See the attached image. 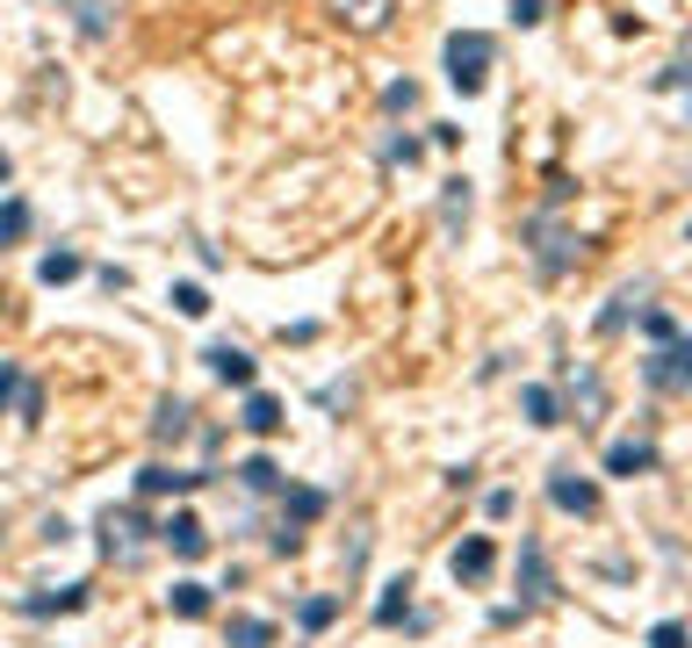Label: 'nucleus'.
I'll return each instance as SVG.
<instances>
[{"label":"nucleus","mask_w":692,"mask_h":648,"mask_svg":"<svg viewBox=\"0 0 692 648\" xmlns=\"http://www.w3.org/2000/svg\"><path fill=\"white\" fill-rule=\"evenodd\" d=\"M642 339H649V346H671V339H678V317L649 303V310H642Z\"/></svg>","instance_id":"26"},{"label":"nucleus","mask_w":692,"mask_h":648,"mask_svg":"<svg viewBox=\"0 0 692 648\" xmlns=\"http://www.w3.org/2000/svg\"><path fill=\"white\" fill-rule=\"evenodd\" d=\"M239 483H245L253 497L281 490V461H275V454H245V461H239Z\"/></svg>","instance_id":"19"},{"label":"nucleus","mask_w":692,"mask_h":648,"mask_svg":"<svg viewBox=\"0 0 692 648\" xmlns=\"http://www.w3.org/2000/svg\"><path fill=\"white\" fill-rule=\"evenodd\" d=\"M440 223H448V231H462V223H469V181H462V173L440 181Z\"/></svg>","instance_id":"21"},{"label":"nucleus","mask_w":692,"mask_h":648,"mask_svg":"<svg viewBox=\"0 0 692 648\" xmlns=\"http://www.w3.org/2000/svg\"><path fill=\"white\" fill-rule=\"evenodd\" d=\"M22 231H30V202H22V195H8V202H0V245H15Z\"/></svg>","instance_id":"25"},{"label":"nucleus","mask_w":692,"mask_h":648,"mask_svg":"<svg viewBox=\"0 0 692 648\" xmlns=\"http://www.w3.org/2000/svg\"><path fill=\"white\" fill-rule=\"evenodd\" d=\"M649 468H657V447H649V440H613V447H606V476L635 483V476H649Z\"/></svg>","instance_id":"8"},{"label":"nucleus","mask_w":692,"mask_h":648,"mask_svg":"<svg viewBox=\"0 0 692 648\" xmlns=\"http://www.w3.org/2000/svg\"><path fill=\"white\" fill-rule=\"evenodd\" d=\"M188 497V490H203V476H188V468H166V461H152V468H138V497Z\"/></svg>","instance_id":"12"},{"label":"nucleus","mask_w":692,"mask_h":648,"mask_svg":"<svg viewBox=\"0 0 692 648\" xmlns=\"http://www.w3.org/2000/svg\"><path fill=\"white\" fill-rule=\"evenodd\" d=\"M685 641H692V634L678 627V620H657V627H649V648H685Z\"/></svg>","instance_id":"32"},{"label":"nucleus","mask_w":692,"mask_h":648,"mask_svg":"<svg viewBox=\"0 0 692 648\" xmlns=\"http://www.w3.org/2000/svg\"><path fill=\"white\" fill-rule=\"evenodd\" d=\"M224 641H231V648H275V620L231 613V620H224Z\"/></svg>","instance_id":"18"},{"label":"nucleus","mask_w":692,"mask_h":648,"mask_svg":"<svg viewBox=\"0 0 692 648\" xmlns=\"http://www.w3.org/2000/svg\"><path fill=\"white\" fill-rule=\"evenodd\" d=\"M332 620H339V598H332V591H311L303 605H296V627H303V634H325Z\"/></svg>","instance_id":"20"},{"label":"nucleus","mask_w":692,"mask_h":648,"mask_svg":"<svg viewBox=\"0 0 692 648\" xmlns=\"http://www.w3.org/2000/svg\"><path fill=\"white\" fill-rule=\"evenodd\" d=\"M382 108H390V116L418 108V80H390V86H382Z\"/></svg>","instance_id":"30"},{"label":"nucleus","mask_w":692,"mask_h":648,"mask_svg":"<svg viewBox=\"0 0 692 648\" xmlns=\"http://www.w3.org/2000/svg\"><path fill=\"white\" fill-rule=\"evenodd\" d=\"M239 426H245V432H260V440H275V432H281V396H267V390H245V404H239Z\"/></svg>","instance_id":"11"},{"label":"nucleus","mask_w":692,"mask_h":648,"mask_svg":"<svg viewBox=\"0 0 692 648\" xmlns=\"http://www.w3.org/2000/svg\"><path fill=\"white\" fill-rule=\"evenodd\" d=\"M642 296H649V289H621V296H613V303L599 310V332H621V324H627V310H649V303H642Z\"/></svg>","instance_id":"24"},{"label":"nucleus","mask_w":692,"mask_h":648,"mask_svg":"<svg viewBox=\"0 0 692 648\" xmlns=\"http://www.w3.org/2000/svg\"><path fill=\"white\" fill-rule=\"evenodd\" d=\"M549 591H555V583H549V547L527 533V541H519V613H527L534 598H549Z\"/></svg>","instance_id":"6"},{"label":"nucleus","mask_w":692,"mask_h":648,"mask_svg":"<svg viewBox=\"0 0 692 648\" xmlns=\"http://www.w3.org/2000/svg\"><path fill=\"white\" fill-rule=\"evenodd\" d=\"M512 505H519L512 490H491V497H484V519H512Z\"/></svg>","instance_id":"35"},{"label":"nucleus","mask_w":692,"mask_h":648,"mask_svg":"<svg viewBox=\"0 0 692 648\" xmlns=\"http://www.w3.org/2000/svg\"><path fill=\"white\" fill-rule=\"evenodd\" d=\"M72 15H80L86 36H102V30H108V0H72Z\"/></svg>","instance_id":"31"},{"label":"nucleus","mask_w":692,"mask_h":648,"mask_svg":"<svg viewBox=\"0 0 692 648\" xmlns=\"http://www.w3.org/2000/svg\"><path fill=\"white\" fill-rule=\"evenodd\" d=\"M642 382L649 390H692V332H678L671 346H649L642 354Z\"/></svg>","instance_id":"3"},{"label":"nucleus","mask_w":692,"mask_h":648,"mask_svg":"<svg viewBox=\"0 0 692 648\" xmlns=\"http://www.w3.org/2000/svg\"><path fill=\"white\" fill-rule=\"evenodd\" d=\"M448 569H454V583H484L491 569H498V541H491V533H469L448 555Z\"/></svg>","instance_id":"5"},{"label":"nucleus","mask_w":692,"mask_h":648,"mask_svg":"<svg viewBox=\"0 0 692 648\" xmlns=\"http://www.w3.org/2000/svg\"><path fill=\"white\" fill-rule=\"evenodd\" d=\"M173 310L181 317H209V289L203 281H173Z\"/></svg>","instance_id":"27"},{"label":"nucleus","mask_w":692,"mask_h":648,"mask_svg":"<svg viewBox=\"0 0 692 648\" xmlns=\"http://www.w3.org/2000/svg\"><path fill=\"white\" fill-rule=\"evenodd\" d=\"M339 8L361 22V30H382V22H390V0H339Z\"/></svg>","instance_id":"29"},{"label":"nucleus","mask_w":692,"mask_h":648,"mask_svg":"<svg viewBox=\"0 0 692 648\" xmlns=\"http://www.w3.org/2000/svg\"><path fill=\"white\" fill-rule=\"evenodd\" d=\"M188 426H195V410H188V404H173V396L159 404V418H152L159 440H188Z\"/></svg>","instance_id":"23"},{"label":"nucleus","mask_w":692,"mask_h":648,"mask_svg":"<svg viewBox=\"0 0 692 648\" xmlns=\"http://www.w3.org/2000/svg\"><path fill=\"white\" fill-rule=\"evenodd\" d=\"M209 375H217V382H231V390H253V375H260V368H253V354H245V346H209Z\"/></svg>","instance_id":"10"},{"label":"nucleus","mask_w":692,"mask_h":648,"mask_svg":"<svg viewBox=\"0 0 692 648\" xmlns=\"http://www.w3.org/2000/svg\"><path fill=\"white\" fill-rule=\"evenodd\" d=\"M86 605V583H66V591H30L22 598V613L30 620H58V613H80Z\"/></svg>","instance_id":"13"},{"label":"nucleus","mask_w":692,"mask_h":648,"mask_svg":"<svg viewBox=\"0 0 692 648\" xmlns=\"http://www.w3.org/2000/svg\"><path fill=\"white\" fill-rule=\"evenodd\" d=\"M209 605H217V598H209V583H195V577H181L166 591V613L173 620H209Z\"/></svg>","instance_id":"17"},{"label":"nucleus","mask_w":692,"mask_h":648,"mask_svg":"<svg viewBox=\"0 0 692 648\" xmlns=\"http://www.w3.org/2000/svg\"><path fill=\"white\" fill-rule=\"evenodd\" d=\"M512 22H519V30H534V22H549V0H512Z\"/></svg>","instance_id":"33"},{"label":"nucleus","mask_w":692,"mask_h":648,"mask_svg":"<svg viewBox=\"0 0 692 648\" xmlns=\"http://www.w3.org/2000/svg\"><path fill=\"white\" fill-rule=\"evenodd\" d=\"M281 512H289V526H311V519H325V490H281Z\"/></svg>","instance_id":"22"},{"label":"nucleus","mask_w":692,"mask_h":648,"mask_svg":"<svg viewBox=\"0 0 692 648\" xmlns=\"http://www.w3.org/2000/svg\"><path fill=\"white\" fill-rule=\"evenodd\" d=\"M685 239H692V223H685Z\"/></svg>","instance_id":"37"},{"label":"nucleus","mask_w":692,"mask_h":648,"mask_svg":"<svg viewBox=\"0 0 692 648\" xmlns=\"http://www.w3.org/2000/svg\"><path fill=\"white\" fill-rule=\"evenodd\" d=\"M519 410H527V426H563V396L549 390V382H527V390H519Z\"/></svg>","instance_id":"14"},{"label":"nucleus","mask_w":692,"mask_h":648,"mask_svg":"<svg viewBox=\"0 0 692 648\" xmlns=\"http://www.w3.org/2000/svg\"><path fill=\"white\" fill-rule=\"evenodd\" d=\"M491 58H498V44H491L484 30H454L448 36V86H454V94H484Z\"/></svg>","instance_id":"2"},{"label":"nucleus","mask_w":692,"mask_h":648,"mask_svg":"<svg viewBox=\"0 0 692 648\" xmlns=\"http://www.w3.org/2000/svg\"><path fill=\"white\" fill-rule=\"evenodd\" d=\"M390 159H397V166H418V159H426V144H418V137H390Z\"/></svg>","instance_id":"34"},{"label":"nucleus","mask_w":692,"mask_h":648,"mask_svg":"<svg viewBox=\"0 0 692 648\" xmlns=\"http://www.w3.org/2000/svg\"><path fill=\"white\" fill-rule=\"evenodd\" d=\"M563 181H555V195H549V209H534V223H527V239H534V267H541V281H563V274L577 267V239L563 231Z\"/></svg>","instance_id":"1"},{"label":"nucleus","mask_w":692,"mask_h":648,"mask_svg":"<svg viewBox=\"0 0 692 648\" xmlns=\"http://www.w3.org/2000/svg\"><path fill=\"white\" fill-rule=\"evenodd\" d=\"M145 533H159V526L138 512V505H123V512L108 505V512H102V547H108V555H116V547H130V541H145Z\"/></svg>","instance_id":"9"},{"label":"nucleus","mask_w":692,"mask_h":648,"mask_svg":"<svg viewBox=\"0 0 692 648\" xmlns=\"http://www.w3.org/2000/svg\"><path fill=\"white\" fill-rule=\"evenodd\" d=\"M412 577H397V583H382V598H376V627H412Z\"/></svg>","instance_id":"15"},{"label":"nucleus","mask_w":692,"mask_h":648,"mask_svg":"<svg viewBox=\"0 0 692 648\" xmlns=\"http://www.w3.org/2000/svg\"><path fill=\"white\" fill-rule=\"evenodd\" d=\"M22 396H30V375H22L15 360H0V410H8V404H22Z\"/></svg>","instance_id":"28"},{"label":"nucleus","mask_w":692,"mask_h":648,"mask_svg":"<svg viewBox=\"0 0 692 648\" xmlns=\"http://www.w3.org/2000/svg\"><path fill=\"white\" fill-rule=\"evenodd\" d=\"M549 505H555V512H570V519H591V512H599V483L577 476V468H549Z\"/></svg>","instance_id":"4"},{"label":"nucleus","mask_w":692,"mask_h":648,"mask_svg":"<svg viewBox=\"0 0 692 648\" xmlns=\"http://www.w3.org/2000/svg\"><path fill=\"white\" fill-rule=\"evenodd\" d=\"M8 173H15V166H8V152H0V181H8Z\"/></svg>","instance_id":"36"},{"label":"nucleus","mask_w":692,"mask_h":648,"mask_svg":"<svg viewBox=\"0 0 692 648\" xmlns=\"http://www.w3.org/2000/svg\"><path fill=\"white\" fill-rule=\"evenodd\" d=\"M86 274V259L72 253V245H51V253L36 259V281H44V289H66V281H80Z\"/></svg>","instance_id":"16"},{"label":"nucleus","mask_w":692,"mask_h":648,"mask_svg":"<svg viewBox=\"0 0 692 648\" xmlns=\"http://www.w3.org/2000/svg\"><path fill=\"white\" fill-rule=\"evenodd\" d=\"M159 541H166L181 563H203V555H209V526H203L195 512H173L166 526H159Z\"/></svg>","instance_id":"7"}]
</instances>
